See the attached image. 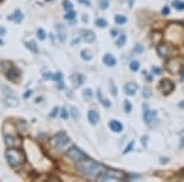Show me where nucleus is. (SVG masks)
I'll return each mask as SVG.
<instances>
[{
    "label": "nucleus",
    "instance_id": "nucleus-36",
    "mask_svg": "<svg viewBox=\"0 0 184 182\" xmlns=\"http://www.w3.org/2000/svg\"><path fill=\"white\" fill-rule=\"evenodd\" d=\"M1 89H3V91H4V94H5V96H12L14 95V93H12V90L10 89V87H6V86H1Z\"/></svg>",
    "mask_w": 184,
    "mask_h": 182
},
{
    "label": "nucleus",
    "instance_id": "nucleus-37",
    "mask_svg": "<svg viewBox=\"0 0 184 182\" xmlns=\"http://www.w3.org/2000/svg\"><path fill=\"white\" fill-rule=\"evenodd\" d=\"M60 117H61L63 120H67L68 117H69V113H68L67 108H61V113H60Z\"/></svg>",
    "mask_w": 184,
    "mask_h": 182
},
{
    "label": "nucleus",
    "instance_id": "nucleus-32",
    "mask_svg": "<svg viewBox=\"0 0 184 182\" xmlns=\"http://www.w3.org/2000/svg\"><path fill=\"white\" fill-rule=\"evenodd\" d=\"M123 107H124V111H125L126 113H130V112H131V108H133V106H131L130 101H128V100H125V101H124V105H123Z\"/></svg>",
    "mask_w": 184,
    "mask_h": 182
},
{
    "label": "nucleus",
    "instance_id": "nucleus-55",
    "mask_svg": "<svg viewBox=\"0 0 184 182\" xmlns=\"http://www.w3.org/2000/svg\"><path fill=\"white\" fill-rule=\"evenodd\" d=\"M0 2H3V0H0Z\"/></svg>",
    "mask_w": 184,
    "mask_h": 182
},
{
    "label": "nucleus",
    "instance_id": "nucleus-46",
    "mask_svg": "<svg viewBox=\"0 0 184 182\" xmlns=\"http://www.w3.org/2000/svg\"><path fill=\"white\" fill-rule=\"evenodd\" d=\"M162 12H163V15H168V12H169V9L166 6V8H163L162 9Z\"/></svg>",
    "mask_w": 184,
    "mask_h": 182
},
{
    "label": "nucleus",
    "instance_id": "nucleus-6",
    "mask_svg": "<svg viewBox=\"0 0 184 182\" xmlns=\"http://www.w3.org/2000/svg\"><path fill=\"white\" fill-rule=\"evenodd\" d=\"M67 156H68L69 159H71L73 161H75V162H79V161H81V160L86 159L85 153L81 151L80 149L76 148V147H73V148H70V149L67 151Z\"/></svg>",
    "mask_w": 184,
    "mask_h": 182
},
{
    "label": "nucleus",
    "instance_id": "nucleus-21",
    "mask_svg": "<svg viewBox=\"0 0 184 182\" xmlns=\"http://www.w3.org/2000/svg\"><path fill=\"white\" fill-rule=\"evenodd\" d=\"M26 47H27L32 53H34V54H37L38 53V47H37V43H36V41H30V42H26Z\"/></svg>",
    "mask_w": 184,
    "mask_h": 182
},
{
    "label": "nucleus",
    "instance_id": "nucleus-7",
    "mask_svg": "<svg viewBox=\"0 0 184 182\" xmlns=\"http://www.w3.org/2000/svg\"><path fill=\"white\" fill-rule=\"evenodd\" d=\"M166 69L171 73V74H178L182 69V63H180V59L178 58H172L169 59L167 65H166Z\"/></svg>",
    "mask_w": 184,
    "mask_h": 182
},
{
    "label": "nucleus",
    "instance_id": "nucleus-30",
    "mask_svg": "<svg viewBox=\"0 0 184 182\" xmlns=\"http://www.w3.org/2000/svg\"><path fill=\"white\" fill-rule=\"evenodd\" d=\"M109 87H111V94H112L113 96H117V95H118V89H117V86L114 85V83H113L112 79L109 80Z\"/></svg>",
    "mask_w": 184,
    "mask_h": 182
},
{
    "label": "nucleus",
    "instance_id": "nucleus-10",
    "mask_svg": "<svg viewBox=\"0 0 184 182\" xmlns=\"http://www.w3.org/2000/svg\"><path fill=\"white\" fill-rule=\"evenodd\" d=\"M5 144L9 148H16L21 145V139L17 137H12V135H6L5 137Z\"/></svg>",
    "mask_w": 184,
    "mask_h": 182
},
{
    "label": "nucleus",
    "instance_id": "nucleus-52",
    "mask_svg": "<svg viewBox=\"0 0 184 182\" xmlns=\"http://www.w3.org/2000/svg\"><path fill=\"white\" fill-rule=\"evenodd\" d=\"M180 147H182V148H184V138L182 139V143H180Z\"/></svg>",
    "mask_w": 184,
    "mask_h": 182
},
{
    "label": "nucleus",
    "instance_id": "nucleus-50",
    "mask_svg": "<svg viewBox=\"0 0 184 182\" xmlns=\"http://www.w3.org/2000/svg\"><path fill=\"white\" fill-rule=\"evenodd\" d=\"M79 41H80V40H79V38H76V40H73V43H71V44H73V46H74V44H77V43H79Z\"/></svg>",
    "mask_w": 184,
    "mask_h": 182
},
{
    "label": "nucleus",
    "instance_id": "nucleus-15",
    "mask_svg": "<svg viewBox=\"0 0 184 182\" xmlns=\"http://www.w3.org/2000/svg\"><path fill=\"white\" fill-rule=\"evenodd\" d=\"M87 118H88V122L91 124H97L99 122V114L95 110H90L88 113H87Z\"/></svg>",
    "mask_w": 184,
    "mask_h": 182
},
{
    "label": "nucleus",
    "instance_id": "nucleus-53",
    "mask_svg": "<svg viewBox=\"0 0 184 182\" xmlns=\"http://www.w3.org/2000/svg\"><path fill=\"white\" fill-rule=\"evenodd\" d=\"M42 100H43V97H38V99H36V102L37 101H42Z\"/></svg>",
    "mask_w": 184,
    "mask_h": 182
},
{
    "label": "nucleus",
    "instance_id": "nucleus-45",
    "mask_svg": "<svg viewBox=\"0 0 184 182\" xmlns=\"http://www.w3.org/2000/svg\"><path fill=\"white\" fill-rule=\"evenodd\" d=\"M6 33V30L4 29V27H1V26H0V36H4Z\"/></svg>",
    "mask_w": 184,
    "mask_h": 182
},
{
    "label": "nucleus",
    "instance_id": "nucleus-43",
    "mask_svg": "<svg viewBox=\"0 0 184 182\" xmlns=\"http://www.w3.org/2000/svg\"><path fill=\"white\" fill-rule=\"evenodd\" d=\"M152 70H153V73H155V74H157V75H160V74H161V69H160V68H157V67H156V68L153 67V68H152Z\"/></svg>",
    "mask_w": 184,
    "mask_h": 182
},
{
    "label": "nucleus",
    "instance_id": "nucleus-18",
    "mask_svg": "<svg viewBox=\"0 0 184 182\" xmlns=\"http://www.w3.org/2000/svg\"><path fill=\"white\" fill-rule=\"evenodd\" d=\"M82 38L86 41V42H88V43H92L95 41V38H96V36H95V33L92 32L91 30H86V31H82Z\"/></svg>",
    "mask_w": 184,
    "mask_h": 182
},
{
    "label": "nucleus",
    "instance_id": "nucleus-38",
    "mask_svg": "<svg viewBox=\"0 0 184 182\" xmlns=\"http://www.w3.org/2000/svg\"><path fill=\"white\" fill-rule=\"evenodd\" d=\"M152 94H151V90L149 89V87H146V89H144V93H142V96L144 97H150Z\"/></svg>",
    "mask_w": 184,
    "mask_h": 182
},
{
    "label": "nucleus",
    "instance_id": "nucleus-3",
    "mask_svg": "<svg viewBox=\"0 0 184 182\" xmlns=\"http://www.w3.org/2000/svg\"><path fill=\"white\" fill-rule=\"evenodd\" d=\"M69 140L70 139H69L67 133L59 132L58 134H55V135H53L50 138V145L53 148H55V149H61V148H64L65 145L68 144Z\"/></svg>",
    "mask_w": 184,
    "mask_h": 182
},
{
    "label": "nucleus",
    "instance_id": "nucleus-27",
    "mask_svg": "<svg viewBox=\"0 0 184 182\" xmlns=\"http://www.w3.org/2000/svg\"><path fill=\"white\" fill-rule=\"evenodd\" d=\"M114 21H115L118 25H124V23L128 21V19H126L125 16H122V15H117V16L114 17Z\"/></svg>",
    "mask_w": 184,
    "mask_h": 182
},
{
    "label": "nucleus",
    "instance_id": "nucleus-48",
    "mask_svg": "<svg viewBox=\"0 0 184 182\" xmlns=\"http://www.w3.org/2000/svg\"><path fill=\"white\" fill-rule=\"evenodd\" d=\"M111 35H112L113 37H115V36H118V31H115V30H112V31H111Z\"/></svg>",
    "mask_w": 184,
    "mask_h": 182
},
{
    "label": "nucleus",
    "instance_id": "nucleus-4",
    "mask_svg": "<svg viewBox=\"0 0 184 182\" xmlns=\"http://www.w3.org/2000/svg\"><path fill=\"white\" fill-rule=\"evenodd\" d=\"M125 178V174L119 170H106L101 176L99 181H109V180H123Z\"/></svg>",
    "mask_w": 184,
    "mask_h": 182
},
{
    "label": "nucleus",
    "instance_id": "nucleus-24",
    "mask_svg": "<svg viewBox=\"0 0 184 182\" xmlns=\"http://www.w3.org/2000/svg\"><path fill=\"white\" fill-rule=\"evenodd\" d=\"M82 96H84L85 100H91L92 97H93V93H92L91 89H85L82 91Z\"/></svg>",
    "mask_w": 184,
    "mask_h": 182
},
{
    "label": "nucleus",
    "instance_id": "nucleus-49",
    "mask_svg": "<svg viewBox=\"0 0 184 182\" xmlns=\"http://www.w3.org/2000/svg\"><path fill=\"white\" fill-rule=\"evenodd\" d=\"M82 21H84V22H87V21H88V16H87V15H84V16H82Z\"/></svg>",
    "mask_w": 184,
    "mask_h": 182
},
{
    "label": "nucleus",
    "instance_id": "nucleus-54",
    "mask_svg": "<svg viewBox=\"0 0 184 182\" xmlns=\"http://www.w3.org/2000/svg\"><path fill=\"white\" fill-rule=\"evenodd\" d=\"M3 44H4V42H3L1 40H0V46H3Z\"/></svg>",
    "mask_w": 184,
    "mask_h": 182
},
{
    "label": "nucleus",
    "instance_id": "nucleus-13",
    "mask_svg": "<svg viewBox=\"0 0 184 182\" xmlns=\"http://www.w3.org/2000/svg\"><path fill=\"white\" fill-rule=\"evenodd\" d=\"M138 89H139L138 84L129 81V83H126V84L124 85V93H125L126 95H129V96H133V95H135V94H136Z\"/></svg>",
    "mask_w": 184,
    "mask_h": 182
},
{
    "label": "nucleus",
    "instance_id": "nucleus-31",
    "mask_svg": "<svg viewBox=\"0 0 184 182\" xmlns=\"http://www.w3.org/2000/svg\"><path fill=\"white\" fill-rule=\"evenodd\" d=\"M98 4L102 10H106L109 8V0H98Z\"/></svg>",
    "mask_w": 184,
    "mask_h": 182
},
{
    "label": "nucleus",
    "instance_id": "nucleus-11",
    "mask_svg": "<svg viewBox=\"0 0 184 182\" xmlns=\"http://www.w3.org/2000/svg\"><path fill=\"white\" fill-rule=\"evenodd\" d=\"M157 53H159L161 57L167 58L171 53V47L168 46V43H160L157 44Z\"/></svg>",
    "mask_w": 184,
    "mask_h": 182
},
{
    "label": "nucleus",
    "instance_id": "nucleus-26",
    "mask_svg": "<svg viewBox=\"0 0 184 182\" xmlns=\"http://www.w3.org/2000/svg\"><path fill=\"white\" fill-rule=\"evenodd\" d=\"M125 42H126V36H125V35H120V37L118 38L115 43H117V47H119V48H120V47L124 46Z\"/></svg>",
    "mask_w": 184,
    "mask_h": 182
},
{
    "label": "nucleus",
    "instance_id": "nucleus-1",
    "mask_svg": "<svg viewBox=\"0 0 184 182\" xmlns=\"http://www.w3.org/2000/svg\"><path fill=\"white\" fill-rule=\"evenodd\" d=\"M76 167L77 170L80 171L82 175L87 176V177H92V178H99V176L106 171V168L102 164H98V162H95L92 160H81L76 162Z\"/></svg>",
    "mask_w": 184,
    "mask_h": 182
},
{
    "label": "nucleus",
    "instance_id": "nucleus-12",
    "mask_svg": "<svg viewBox=\"0 0 184 182\" xmlns=\"http://www.w3.org/2000/svg\"><path fill=\"white\" fill-rule=\"evenodd\" d=\"M70 80H71L74 87H80L84 84V81H85V76L81 75V74H79V73H76V74H73L70 76Z\"/></svg>",
    "mask_w": 184,
    "mask_h": 182
},
{
    "label": "nucleus",
    "instance_id": "nucleus-29",
    "mask_svg": "<svg viewBox=\"0 0 184 182\" xmlns=\"http://www.w3.org/2000/svg\"><path fill=\"white\" fill-rule=\"evenodd\" d=\"M64 17L67 19V20H74L75 17H76V12L75 11H73V10H69V11H67V14L64 15Z\"/></svg>",
    "mask_w": 184,
    "mask_h": 182
},
{
    "label": "nucleus",
    "instance_id": "nucleus-16",
    "mask_svg": "<svg viewBox=\"0 0 184 182\" xmlns=\"http://www.w3.org/2000/svg\"><path fill=\"white\" fill-rule=\"evenodd\" d=\"M109 128H111V131H113L115 133H120L123 131V124L119 121L112 120V121H109Z\"/></svg>",
    "mask_w": 184,
    "mask_h": 182
},
{
    "label": "nucleus",
    "instance_id": "nucleus-5",
    "mask_svg": "<svg viewBox=\"0 0 184 182\" xmlns=\"http://www.w3.org/2000/svg\"><path fill=\"white\" fill-rule=\"evenodd\" d=\"M142 108H144V114H142L144 122H145L147 126H152V124L156 122V118H157L156 111L150 110L147 103H144V105H142Z\"/></svg>",
    "mask_w": 184,
    "mask_h": 182
},
{
    "label": "nucleus",
    "instance_id": "nucleus-8",
    "mask_svg": "<svg viewBox=\"0 0 184 182\" xmlns=\"http://www.w3.org/2000/svg\"><path fill=\"white\" fill-rule=\"evenodd\" d=\"M159 90L161 91L162 94L168 95V94H171L174 90V84L169 79H163V80H161V83L159 85Z\"/></svg>",
    "mask_w": 184,
    "mask_h": 182
},
{
    "label": "nucleus",
    "instance_id": "nucleus-47",
    "mask_svg": "<svg viewBox=\"0 0 184 182\" xmlns=\"http://www.w3.org/2000/svg\"><path fill=\"white\" fill-rule=\"evenodd\" d=\"M180 71H182V76H180V80H182V81H184V68H183V67H182Z\"/></svg>",
    "mask_w": 184,
    "mask_h": 182
},
{
    "label": "nucleus",
    "instance_id": "nucleus-34",
    "mask_svg": "<svg viewBox=\"0 0 184 182\" xmlns=\"http://www.w3.org/2000/svg\"><path fill=\"white\" fill-rule=\"evenodd\" d=\"M63 6H64V9L67 10V11L73 10V4L70 3V0H64V2H63Z\"/></svg>",
    "mask_w": 184,
    "mask_h": 182
},
{
    "label": "nucleus",
    "instance_id": "nucleus-42",
    "mask_svg": "<svg viewBox=\"0 0 184 182\" xmlns=\"http://www.w3.org/2000/svg\"><path fill=\"white\" fill-rule=\"evenodd\" d=\"M58 111H59V108L58 107H54L53 111H52V113H50V117H55V114L58 113Z\"/></svg>",
    "mask_w": 184,
    "mask_h": 182
},
{
    "label": "nucleus",
    "instance_id": "nucleus-33",
    "mask_svg": "<svg viewBox=\"0 0 184 182\" xmlns=\"http://www.w3.org/2000/svg\"><path fill=\"white\" fill-rule=\"evenodd\" d=\"M37 37H38V40L44 41V40H46V37H47V35H46V32H44L42 29H39V30L37 31Z\"/></svg>",
    "mask_w": 184,
    "mask_h": 182
},
{
    "label": "nucleus",
    "instance_id": "nucleus-28",
    "mask_svg": "<svg viewBox=\"0 0 184 182\" xmlns=\"http://www.w3.org/2000/svg\"><path fill=\"white\" fill-rule=\"evenodd\" d=\"M129 68H130V70H131V71H138V70H139V68H140V64H139V62L133 60V62H130V65H129Z\"/></svg>",
    "mask_w": 184,
    "mask_h": 182
},
{
    "label": "nucleus",
    "instance_id": "nucleus-17",
    "mask_svg": "<svg viewBox=\"0 0 184 182\" xmlns=\"http://www.w3.org/2000/svg\"><path fill=\"white\" fill-rule=\"evenodd\" d=\"M103 63L106 64L107 67H114L115 64H117V59L111 53H107L106 56L103 57Z\"/></svg>",
    "mask_w": 184,
    "mask_h": 182
},
{
    "label": "nucleus",
    "instance_id": "nucleus-9",
    "mask_svg": "<svg viewBox=\"0 0 184 182\" xmlns=\"http://www.w3.org/2000/svg\"><path fill=\"white\" fill-rule=\"evenodd\" d=\"M5 76H6V79L10 80V81H16V80L19 79V77H20V70H19L16 67L11 65L10 69L6 71Z\"/></svg>",
    "mask_w": 184,
    "mask_h": 182
},
{
    "label": "nucleus",
    "instance_id": "nucleus-19",
    "mask_svg": "<svg viewBox=\"0 0 184 182\" xmlns=\"http://www.w3.org/2000/svg\"><path fill=\"white\" fill-rule=\"evenodd\" d=\"M7 20H11V21H15L16 23H20V22H22V20H23V14L21 12V10H16L15 14L11 15V16H9Z\"/></svg>",
    "mask_w": 184,
    "mask_h": 182
},
{
    "label": "nucleus",
    "instance_id": "nucleus-22",
    "mask_svg": "<svg viewBox=\"0 0 184 182\" xmlns=\"http://www.w3.org/2000/svg\"><path fill=\"white\" fill-rule=\"evenodd\" d=\"M80 56H81V58L84 59V60H86V62H90L91 59H92V53H91V50H88V49H84L81 53H80Z\"/></svg>",
    "mask_w": 184,
    "mask_h": 182
},
{
    "label": "nucleus",
    "instance_id": "nucleus-35",
    "mask_svg": "<svg viewBox=\"0 0 184 182\" xmlns=\"http://www.w3.org/2000/svg\"><path fill=\"white\" fill-rule=\"evenodd\" d=\"M71 114L74 117V120H79V118H80V112H79V110L76 107H71Z\"/></svg>",
    "mask_w": 184,
    "mask_h": 182
},
{
    "label": "nucleus",
    "instance_id": "nucleus-14",
    "mask_svg": "<svg viewBox=\"0 0 184 182\" xmlns=\"http://www.w3.org/2000/svg\"><path fill=\"white\" fill-rule=\"evenodd\" d=\"M57 35H58V38L61 43L67 41V27H65L63 23L57 25Z\"/></svg>",
    "mask_w": 184,
    "mask_h": 182
},
{
    "label": "nucleus",
    "instance_id": "nucleus-20",
    "mask_svg": "<svg viewBox=\"0 0 184 182\" xmlns=\"http://www.w3.org/2000/svg\"><path fill=\"white\" fill-rule=\"evenodd\" d=\"M5 101H6V105H7L9 107H17V106H19V100H17V97H16L15 95H12V96H6Z\"/></svg>",
    "mask_w": 184,
    "mask_h": 182
},
{
    "label": "nucleus",
    "instance_id": "nucleus-23",
    "mask_svg": "<svg viewBox=\"0 0 184 182\" xmlns=\"http://www.w3.org/2000/svg\"><path fill=\"white\" fill-rule=\"evenodd\" d=\"M172 6L178 11H183L184 10V2L183 0H173Z\"/></svg>",
    "mask_w": 184,
    "mask_h": 182
},
{
    "label": "nucleus",
    "instance_id": "nucleus-39",
    "mask_svg": "<svg viewBox=\"0 0 184 182\" xmlns=\"http://www.w3.org/2000/svg\"><path fill=\"white\" fill-rule=\"evenodd\" d=\"M142 50H144V47L141 44H136L134 47V52H135V53H142Z\"/></svg>",
    "mask_w": 184,
    "mask_h": 182
},
{
    "label": "nucleus",
    "instance_id": "nucleus-41",
    "mask_svg": "<svg viewBox=\"0 0 184 182\" xmlns=\"http://www.w3.org/2000/svg\"><path fill=\"white\" fill-rule=\"evenodd\" d=\"M31 95H32V90H27V91H26V93L23 94V99H28Z\"/></svg>",
    "mask_w": 184,
    "mask_h": 182
},
{
    "label": "nucleus",
    "instance_id": "nucleus-40",
    "mask_svg": "<svg viewBox=\"0 0 184 182\" xmlns=\"http://www.w3.org/2000/svg\"><path fill=\"white\" fill-rule=\"evenodd\" d=\"M133 147H134V141H130V143H129V145H128V147L124 149V154H128V153H129L131 149H133Z\"/></svg>",
    "mask_w": 184,
    "mask_h": 182
},
{
    "label": "nucleus",
    "instance_id": "nucleus-51",
    "mask_svg": "<svg viewBox=\"0 0 184 182\" xmlns=\"http://www.w3.org/2000/svg\"><path fill=\"white\" fill-rule=\"evenodd\" d=\"M179 107H180V108H184V101H182V102L179 103Z\"/></svg>",
    "mask_w": 184,
    "mask_h": 182
},
{
    "label": "nucleus",
    "instance_id": "nucleus-44",
    "mask_svg": "<svg viewBox=\"0 0 184 182\" xmlns=\"http://www.w3.org/2000/svg\"><path fill=\"white\" fill-rule=\"evenodd\" d=\"M80 3H82L84 5H86V6H91V4H90V2L88 0H79Z\"/></svg>",
    "mask_w": 184,
    "mask_h": 182
},
{
    "label": "nucleus",
    "instance_id": "nucleus-25",
    "mask_svg": "<svg viewBox=\"0 0 184 182\" xmlns=\"http://www.w3.org/2000/svg\"><path fill=\"white\" fill-rule=\"evenodd\" d=\"M107 25H108V22H107V20H104V19H98V20H96V26H97V27H99V29L107 27Z\"/></svg>",
    "mask_w": 184,
    "mask_h": 182
},
{
    "label": "nucleus",
    "instance_id": "nucleus-2",
    "mask_svg": "<svg viewBox=\"0 0 184 182\" xmlns=\"http://www.w3.org/2000/svg\"><path fill=\"white\" fill-rule=\"evenodd\" d=\"M6 160L7 162L10 164V166L12 167H17L20 165H22L25 161H26V155L22 150H19V149H15V148H10L6 150Z\"/></svg>",
    "mask_w": 184,
    "mask_h": 182
}]
</instances>
